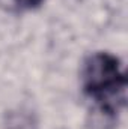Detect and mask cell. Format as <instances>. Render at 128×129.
Wrapping results in <instances>:
<instances>
[{
	"mask_svg": "<svg viewBox=\"0 0 128 129\" xmlns=\"http://www.w3.org/2000/svg\"><path fill=\"white\" fill-rule=\"evenodd\" d=\"M83 86L98 101H110L124 93L125 77L121 72L119 60L109 53L91 56L83 68Z\"/></svg>",
	"mask_w": 128,
	"mask_h": 129,
	"instance_id": "obj_1",
	"label": "cell"
},
{
	"mask_svg": "<svg viewBox=\"0 0 128 129\" xmlns=\"http://www.w3.org/2000/svg\"><path fill=\"white\" fill-rule=\"evenodd\" d=\"M8 129H32V120L29 117L20 114L9 122Z\"/></svg>",
	"mask_w": 128,
	"mask_h": 129,
	"instance_id": "obj_2",
	"label": "cell"
},
{
	"mask_svg": "<svg viewBox=\"0 0 128 129\" xmlns=\"http://www.w3.org/2000/svg\"><path fill=\"white\" fill-rule=\"evenodd\" d=\"M17 5H20L21 8H26V9H32V8H36L42 3V0H14Z\"/></svg>",
	"mask_w": 128,
	"mask_h": 129,
	"instance_id": "obj_3",
	"label": "cell"
}]
</instances>
